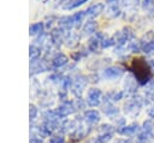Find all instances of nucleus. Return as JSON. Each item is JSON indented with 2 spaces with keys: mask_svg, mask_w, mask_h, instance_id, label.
<instances>
[{
  "mask_svg": "<svg viewBox=\"0 0 154 143\" xmlns=\"http://www.w3.org/2000/svg\"><path fill=\"white\" fill-rule=\"evenodd\" d=\"M131 71L135 75L136 82L141 85L147 84L153 76V68L149 65V61H146L144 59H135L131 65Z\"/></svg>",
  "mask_w": 154,
  "mask_h": 143,
  "instance_id": "obj_1",
  "label": "nucleus"
},
{
  "mask_svg": "<svg viewBox=\"0 0 154 143\" xmlns=\"http://www.w3.org/2000/svg\"><path fill=\"white\" fill-rule=\"evenodd\" d=\"M134 38V34H132V31L129 29V28H125L124 30H122V31H117L116 34H114V36H113V40H114V42L118 44V46H124L128 41H130V40H132Z\"/></svg>",
  "mask_w": 154,
  "mask_h": 143,
  "instance_id": "obj_2",
  "label": "nucleus"
},
{
  "mask_svg": "<svg viewBox=\"0 0 154 143\" xmlns=\"http://www.w3.org/2000/svg\"><path fill=\"white\" fill-rule=\"evenodd\" d=\"M101 95H102V93H101L100 89L91 88V89L88 91V99H87L88 103H89L90 106H93V107L97 106V105L100 103V101H101Z\"/></svg>",
  "mask_w": 154,
  "mask_h": 143,
  "instance_id": "obj_3",
  "label": "nucleus"
},
{
  "mask_svg": "<svg viewBox=\"0 0 154 143\" xmlns=\"http://www.w3.org/2000/svg\"><path fill=\"white\" fill-rule=\"evenodd\" d=\"M105 77L108 78V79H116V78H119L123 73H124V70L119 66H111V67H107L105 70Z\"/></svg>",
  "mask_w": 154,
  "mask_h": 143,
  "instance_id": "obj_4",
  "label": "nucleus"
},
{
  "mask_svg": "<svg viewBox=\"0 0 154 143\" xmlns=\"http://www.w3.org/2000/svg\"><path fill=\"white\" fill-rule=\"evenodd\" d=\"M140 109H141V102L138 100H132V101L125 103V113H128L132 117L137 115Z\"/></svg>",
  "mask_w": 154,
  "mask_h": 143,
  "instance_id": "obj_5",
  "label": "nucleus"
},
{
  "mask_svg": "<svg viewBox=\"0 0 154 143\" xmlns=\"http://www.w3.org/2000/svg\"><path fill=\"white\" fill-rule=\"evenodd\" d=\"M73 111H75L73 103H65V105L60 106V107L57 109V114H58L60 118H64V117H67L69 114H71Z\"/></svg>",
  "mask_w": 154,
  "mask_h": 143,
  "instance_id": "obj_6",
  "label": "nucleus"
},
{
  "mask_svg": "<svg viewBox=\"0 0 154 143\" xmlns=\"http://www.w3.org/2000/svg\"><path fill=\"white\" fill-rule=\"evenodd\" d=\"M85 83H87V81L83 77H79V78H77L75 81V83L72 85V91L75 93V95L81 96V94H82V91H83V89L85 87Z\"/></svg>",
  "mask_w": 154,
  "mask_h": 143,
  "instance_id": "obj_7",
  "label": "nucleus"
},
{
  "mask_svg": "<svg viewBox=\"0 0 154 143\" xmlns=\"http://www.w3.org/2000/svg\"><path fill=\"white\" fill-rule=\"evenodd\" d=\"M137 131H138V125L135 123L131 125H128V126H123L122 129L118 130V132L124 135V136H134Z\"/></svg>",
  "mask_w": 154,
  "mask_h": 143,
  "instance_id": "obj_8",
  "label": "nucleus"
},
{
  "mask_svg": "<svg viewBox=\"0 0 154 143\" xmlns=\"http://www.w3.org/2000/svg\"><path fill=\"white\" fill-rule=\"evenodd\" d=\"M66 62H67V56H66L65 54H63V53L57 54V55L53 58V60H52V65H53L54 67H61V66H64Z\"/></svg>",
  "mask_w": 154,
  "mask_h": 143,
  "instance_id": "obj_9",
  "label": "nucleus"
},
{
  "mask_svg": "<svg viewBox=\"0 0 154 143\" xmlns=\"http://www.w3.org/2000/svg\"><path fill=\"white\" fill-rule=\"evenodd\" d=\"M103 5L102 4H95V5H93V6H90L87 11H85V13L88 14V16H90V17H95V16H99L102 11H103Z\"/></svg>",
  "mask_w": 154,
  "mask_h": 143,
  "instance_id": "obj_10",
  "label": "nucleus"
},
{
  "mask_svg": "<svg viewBox=\"0 0 154 143\" xmlns=\"http://www.w3.org/2000/svg\"><path fill=\"white\" fill-rule=\"evenodd\" d=\"M47 70V66H46V62L42 61V60H34L31 62V72L32 73H36V72H42V71H46Z\"/></svg>",
  "mask_w": 154,
  "mask_h": 143,
  "instance_id": "obj_11",
  "label": "nucleus"
},
{
  "mask_svg": "<svg viewBox=\"0 0 154 143\" xmlns=\"http://www.w3.org/2000/svg\"><path fill=\"white\" fill-rule=\"evenodd\" d=\"M101 41H102V35L101 34L95 35L94 37H91L90 41H89V49L91 52H95L97 49V47L101 44Z\"/></svg>",
  "mask_w": 154,
  "mask_h": 143,
  "instance_id": "obj_12",
  "label": "nucleus"
},
{
  "mask_svg": "<svg viewBox=\"0 0 154 143\" xmlns=\"http://www.w3.org/2000/svg\"><path fill=\"white\" fill-rule=\"evenodd\" d=\"M84 117H85L87 121H89V123H96V121H99V119H100L99 112H97V111H94V109L87 111V112L84 113Z\"/></svg>",
  "mask_w": 154,
  "mask_h": 143,
  "instance_id": "obj_13",
  "label": "nucleus"
},
{
  "mask_svg": "<svg viewBox=\"0 0 154 143\" xmlns=\"http://www.w3.org/2000/svg\"><path fill=\"white\" fill-rule=\"evenodd\" d=\"M140 4V0H122V6L126 11H135Z\"/></svg>",
  "mask_w": 154,
  "mask_h": 143,
  "instance_id": "obj_14",
  "label": "nucleus"
},
{
  "mask_svg": "<svg viewBox=\"0 0 154 143\" xmlns=\"http://www.w3.org/2000/svg\"><path fill=\"white\" fill-rule=\"evenodd\" d=\"M51 38L53 41V43L55 44H60L61 40H63V30L60 29H54L52 32H51Z\"/></svg>",
  "mask_w": 154,
  "mask_h": 143,
  "instance_id": "obj_15",
  "label": "nucleus"
},
{
  "mask_svg": "<svg viewBox=\"0 0 154 143\" xmlns=\"http://www.w3.org/2000/svg\"><path fill=\"white\" fill-rule=\"evenodd\" d=\"M43 30V23L42 22H37L30 25L29 28V34L30 35H36V34H41Z\"/></svg>",
  "mask_w": 154,
  "mask_h": 143,
  "instance_id": "obj_16",
  "label": "nucleus"
},
{
  "mask_svg": "<svg viewBox=\"0 0 154 143\" xmlns=\"http://www.w3.org/2000/svg\"><path fill=\"white\" fill-rule=\"evenodd\" d=\"M143 131H146L150 137H154V121L146 120L143 123Z\"/></svg>",
  "mask_w": 154,
  "mask_h": 143,
  "instance_id": "obj_17",
  "label": "nucleus"
},
{
  "mask_svg": "<svg viewBox=\"0 0 154 143\" xmlns=\"http://www.w3.org/2000/svg\"><path fill=\"white\" fill-rule=\"evenodd\" d=\"M84 34H93L96 31V23L94 20H88L83 26Z\"/></svg>",
  "mask_w": 154,
  "mask_h": 143,
  "instance_id": "obj_18",
  "label": "nucleus"
},
{
  "mask_svg": "<svg viewBox=\"0 0 154 143\" xmlns=\"http://www.w3.org/2000/svg\"><path fill=\"white\" fill-rule=\"evenodd\" d=\"M106 14L108 17H118L120 14V10H119L118 5H108Z\"/></svg>",
  "mask_w": 154,
  "mask_h": 143,
  "instance_id": "obj_19",
  "label": "nucleus"
},
{
  "mask_svg": "<svg viewBox=\"0 0 154 143\" xmlns=\"http://www.w3.org/2000/svg\"><path fill=\"white\" fill-rule=\"evenodd\" d=\"M87 1H88V0H69V1H66L67 4L64 5V8H65V10H72V8L79 6V5H82V4H84V2H87Z\"/></svg>",
  "mask_w": 154,
  "mask_h": 143,
  "instance_id": "obj_20",
  "label": "nucleus"
},
{
  "mask_svg": "<svg viewBox=\"0 0 154 143\" xmlns=\"http://www.w3.org/2000/svg\"><path fill=\"white\" fill-rule=\"evenodd\" d=\"M40 54H41L40 48H37L36 46H30V48H29V56H30V60L31 61L37 60L38 56H40Z\"/></svg>",
  "mask_w": 154,
  "mask_h": 143,
  "instance_id": "obj_21",
  "label": "nucleus"
},
{
  "mask_svg": "<svg viewBox=\"0 0 154 143\" xmlns=\"http://www.w3.org/2000/svg\"><path fill=\"white\" fill-rule=\"evenodd\" d=\"M142 52L146 54H154V41L142 43Z\"/></svg>",
  "mask_w": 154,
  "mask_h": 143,
  "instance_id": "obj_22",
  "label": "nucleus"
},
{
  "mask_svg": "<svg viewBox=\"0 0 154 143\" xmlns=\"http://www.w3.org/2000/svg\"><path fill=\"white\" fill-rule=\"evenodd\" d=\"M85 14H87V13H85V11H79V12H77V13L72 14L75 26H79V24H81V22L83 20V18H84V16H85Z\"/></svg>",
  "mask_w": 154,
  "mask_h": 143,
  "instance_id": "obj_23",
  "label": "nucleus"
},
{
  "mask_svg": "<svg viewBox=\"0 0 154 143\" xmlns=\"http://www.w3.org/2000/svg\"><path fill=\"white\" fill-rule=\"evenodd\" d=\"M129 49H130L131 52H140V50H142V42L138 41V40H132V41H130Z\"/></svg>",
  "mask_w": 154,
  "mask_h": 143,
  "instance_id": "obj_24",
  "label": "nucleus"
},
{
  "mask_svg": "<svg viewBox=\"0 0 154 143\" xmlns=\"http://www.w3.org/2000/svg\"><path fill=\"white\" fill-rule=\"evenodd\" d=\"M102 111L107 114V115H113V114H116V113H118V109L113 106V105H111V103H107V105H103V108H102Z\"/></svg>",
  "mask_w": 154,
  "mask_h": 143,
  "instance_id": "obj_25",
  "label": "nucleus"
},
{
  "mask_svg": "<svg viewBox=\"0 0 154 143\" xmlns=\"http://www.w3.org/2000/svg\"><path fill=\"white\" fill-rule=\"evenodd\" d=\"M123 95H124L123 91H112L108 94V99L111 101H119L123 97Z\"/></svg>",
  "mask_w": 154,
  "mask_h": 143,
  "instance_id": "obj_26",
  "label": "nucleus"
},
{
  "mask_svg": "<svg viewBox=\"0 0 154 143\" xmlns=\"http://www.w3.org/2000/svg\"><path fill=\"white\" fill-rule=\"evenodd\" d=\"M111 138H112V133H103L97 137V141L99 143H107L108 141H111Z\"/></svg>",
  "mask_w": 154,
  "mask_h": 143,
  "instance_id": "obj_27",
  "label": "nucleus"
},
{
  "mask_svg": "<svg viewBox=\"0 0 154 143\" xmlns=\"http://www.w3.org/2000/svg\"><path fill=\"white\" fill-rule=\"evenodd\" d=\"M76 40H77V36H76V35L69 34V36H67V38H66V44L70 46V47H72V46L76 44Z\"/></svg>",
  "mask_w": 154,
  "mask_h": 143,
  "instance_id": "obj_28",
  "label": "nucleus"
},
{
  "mask_svg": "<svg viewBox=\"0 0 154 143\" xmlns=\"http://www.w3.org/2000/svg\"><path fill=\"white\" fill-rule=\"evenodd\" d=\"M114 43H116V42H114L113 38H102V41H101V47L106 48V47H109V46H112V44H114Z\"/></svg>",
  "mask_w": 154,
  "mask_h": 143,
  "instance_id": "obj_29",
  "label": "nucleus"
},
{
  "mask_svg": "<svg viewBox=\"0 0 154 143\" xmlns=\"http://www.w3.org/2000/svg\"><path fill=\"white\" fill-rule=\"evenodd\" d=\"M63 130L65 131V132H67L69 130H71L72 127H75V121H72V120H69V121H65L64 124H63Z\"/></svg>",
  "mask_w": 154,
  "mask_h": 143,
  "instance_id": "obj_30",
  "label": "nucleus"
},
{
  "mask_svg": "<svg viewBox=\"0 0 154 143\" xmlns=\"http://www.w3.org/2000/svg\"><path fill=\"white\" fill-rule=\"evenodd\" d=\"M49 143H64V137L63 136H53L49 139Z\"/></svg>",
  "mask_w": 154,
  "mask_h": 143,
  "instance_id": "obj_31",
  "label": "nucleus"
},
{
  "mask_svg": "<svg viewBox=\"0 0 154 143\" xmlns=\"http://www.w3.org/2000/svg\"><path fill=\"white\" fill-rule=\"evenodd\" d=\"M36 114H37V108L34 105H31L30 106V119H35Z\"/></svg>",
  "mask_w": 154,
  "mask_h": 143,
  "instance_id": "obj_32",
  "label": "nucleus"
},
{
  "mask_svg": "<svg viewBox=\"0 0 154 143\" xmlns=\"http://www.w3.org/2000/svg\"><path fill=\"white\" fill-rule=\"evenodd\" d=\"M152 2H153V0H143V7L146 8V7L150 6V5H152Z\"/></svg>",
  "mask_w": 154,
  "mask_h": 143,
  "instance_id": "obj_33",
  "label": "nucleus"
},
{
  "mask_svg": "<svg viewBox=\"0 0 154 143\" xmlns=\"http://www.w3.org/2000/svg\"><path fill=\"white\" fill-rule=\"evenodd\" d=\"M30 143H43L40 138H36V137H32L31 139H30Z\"/></svg>",
  "mask_w": 154,
  "mask_h": 143,
  "instance_id": "obj_34",
  "label": "nucleus"
},
{
  "mask_svg": "<svg viewBox=\"0 0 154 143\" xmlns=\"http://www.w3.org/2000/svg\"><path fill=\"white\" fill-rule=\"evenodd\" d=\"M148 115H149L150 118H153V119H154V107H153V108H150V109L148 111Z\"/></svg>",
  "mask_w": 154,
  "mask_h": 143,
  "instance_id": "obj_35",
  "label": "nucleus"
},
{
  "mask_svg": "<svg viewBox=\"0 0 154 143\" xmlns=\"http://www.w3.org/2000/svg\"><path fill=\"white\" fill-rule=\"evenodd\" d=\"M114 143H130L129 141H125V139H117Z\"/></svg>",
  "mask_w": 154,
  "mask_h": 143,
  "instance_id": "obj_36",
  "label": "nucleus"
},
{
  "mask_svg": "<svg viewBox=\"0 0 154 143\" xmlns=\"http://www.w3.org/2000/svg\"><path fill=\"white\" fill-rule=\"evenodd\" d=\"M37 1H40V2H42V4H46V2H48L49 0H37Z\"/></svg>",
  "mask_w": 154,
  "mask_h": 143,
  "instance_id": "obj_37",
  "label": "nucleus"
}]
</instances>
